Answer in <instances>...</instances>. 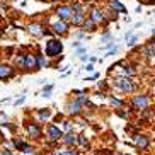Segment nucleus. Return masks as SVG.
Segmentation results:
<instances>
[{
	"instance_id": "c9c22d12",
	"label": "nucleus",
	"mask_w": 155,
	"mask_h": 155,
	"mask_svg": "<svg viewBox=\"0 0 155 155\" xmlns=\"http://www.w3.org/2000/svg\"><path fill=\"white\" fill-rule=\"evenodd\" d=\"M99 89H106V84L104 82H99Z\"/></svg>"
},
{
	"instance_id": "cd10ccee",
	"label": "nucleus",
	"mask_w": 155,
	"mask_h": 155,
	"mask_svg": "<svg viewBox=\"0 0 155 155\" xmlns=\"http://www.w3.org/2000/svg\"><path fill=\"white\" fill-rule=\"evenodd\" d=\"M82 94H84V92H82ZM82 94H80V96H78V102H80V104H89V97H87V96H82Z\"/></svg>"
},
{
	"instance_id": "b1692460",
	"label": "nucleus",
	"mask_w": 155,
	"mask_h": 155,
	"mask_svg": "<svg viewBox=\"0 0 155 155\" xmlns=\"http://www.w3.org/2000/svg\"><path fill=\"white\" fill-rule=\"evenodd\" d=\"M153 55H155V48L152 45H148L145 48V56H153Z\"/></svg>"
},
{
	"instance_id": "2f4dec72",
	"label": "nucleus",
	"mask_w": 155,
	"mask_h": 155,
	"mask_svg": "<svg viewBox=\"0 0 155 155\" xmlns=\"http://www.w3.org/2000/svg\"><path fill=\"white\" fill-rule=\"evenodd\" d=\"M0 155H12V152H10V150H7V148H4V150L0 152Z\"/></svg>"
},
{
	"instance_id": "9b49d317",
	"label": "nucleus",
	"mask_w": 155,
	"mask_h": 155,
	"mask_svg": "<svg viewBox=\"0 0 155 155\" xmlns=\"http://www.w3.org/2000/svg\"><path fill=\"white\" fill-rule=\"evenodd\" d=\"M29 32H31L32 36H38V38L46 36V29L43 28L41 24H31L29 26Z\"/></svg>"
},
{
	"instance_id": "a211bd4d",
	"label": "nucleus",
	"mask_w": 155,
	"mask_h": 155,
	"mask_svg": "<svg viewBox=\"0 0 155 155\" xmlns=\"http://www.w3.org/2000/svg\"><path fill=\"white\" fill-rule=\"evenodd\" d=\"M63 143L67 147H73L75 143H77V137H75L73 133H68V135H65L63 137Z\"/></svg>"
},
{
	"instance_id": "39448f33",
	"label": "nucleus",
	"mask_w": 155,
	"mask_h": 155,
	"mask_svg": "<svg viewBox=\"0 0 155 155\" xmlns=\"http://www.w3.org/2000/svg\"><path fill=\"white\" fill-rule=\"evenodd\" d=\"M148 102H150V99H148V96H135L131 101V107L137 111H143L148 107Z\"/></svg>"
},
{
	"instance_id": "f257e3e1",
	"label": "nucleus",
	"mask_w": 155,
	"mask_h": 155,
	"mask_svg": "<svg viewBox=\"0 0 155 155\" xmlns=\"http://www.w3.org/2000/svg\"><path fill=\"white\" fill-rule=\"evenodd\" d=\"M46 56H50V58H56V56H61V51H63V45L60 39H50V41H46Z\"/></svg>"
},
{
	"instance_id": "f704fd0d",
	"label": "nucleus",
	"mask_w": 155,
	"mask_h": 155,
	"mask_svg": "<svg viewBox=\"0 0 155 155\" xmlns=\"http://www.w3.org/2000/svg\"><path fill=\"white\" fill-rule=\"evenodd\" d=\"M72 128V123L70 121H65V130H70Z\"/></svg>"
},
{
	"instance_id": "dca6fc26",
	"label": "nucleus",
	"mask_w": 155,
	"mask_h": 155,
	"mask_svg": "<svg viewBox=\"0 0 155 155\" xmlns=\"http://www.w3.org/2000/svg\"><path fill=\"white\" fill-rule=\"evenodd\" d=\"M82 28H84V31H85V32H87V31L92 32V31H96V29H97V24L94 22L91 17H89V19H85V22L82 24Z\"/></svg>"
},
{
	"instance_id": "9d476101",
	"label": "nucleus",
	"mask_w": 155,
	"mask_h": 155,
	"mask_svg": "<svg viewBox=\"0 0 155 155\" xmlns=\"http://www.w3.org/2000/svg\"><path fill=\"white\" fill-rule=\"evenodd\" d=\"M48 137H50V140H60V138L63 137V133H61V130H60L58 126L50 124V126H48Z\"/></svg>"
},
{
	"instance_id": "4468645a",
	"label": "nucleus",
	"mask_w": 155,
	"mask_h": 155,
	"mask_svg": "<svg viewBox=\"0 0 155 155\" xmlns=\"http://www.w3.org/2000/svg\"><path fill=\"white\" fill-rule=\"evenodd\" d=\"M68 113L73 114V116H78V114L82 113V104L78 102V101H73L68 104Z\"/></svg>"
},
{
	"instance_id": "20e7f679",
	"label": "nucleus",
	"mask_w": 155,
	"mask_h": 155,
	"mask_svg": "<svg viewBox=\"0 0 155 155\" xmlns=\"http://www.w3.org/2000/svg\"><path fill=\"white\" fill-rule=\"evenodd\" d=\"M56 15H58L60 21H65V22H72L73 19V9L70 5H60L58 9H56Z\"/></svg>"
},
{
	"instance_id": "6e6552de",
	"label": "nucleus",
	"mask_w": 155,
	"mask_h": 155,
	"mask_svg": "<svg viewBox=\"0 0 155 155\" xmlns=\"http://www.w3.org/2000/svg\"><path fill=\"white\" fill-rule=\"evenodd\" d=\"M51 31L55 32V34H60V36H65L67 32H68V22H65V21H58L51 26Z\"/></svg>"
},
{
	"instance_id": "423d86ee",
	"label": "nucleus",
	"mask_w": 155,
	"mask_h": 155,
	"mask_svg": "<svg viewBox=\"0 0 155 155\" xmlns=\"http://www.w3.org/2000/svg\"><path fill=\"white\" fill-rule=\"evenodd\" d=\"M24 68L31 72V70H39L38 67V55H32V53H26V61H24Z\"/></svg>"
},
{
	"instance_id": "c85d7f7f",
	"label": "nucleus",
	"mask_w": 155,
	"mask_h": 155,
	"mask_svg": "<svg viewBox=\"0 0 155 155\" xmlns=\"http://www.w3.org/2000/svg\"><path fill=\"white\" fill-rule=\"evenodd\" d=\"M56 155H78L77 150H65V152H58Z\"/></svg>"
},
{
	"instance_id": "7ed1b4c3",
	"label": "nucleus",
	"mask_w": 155,
	"mask_h": 155,
	"mask_svg": "<svg viewBox=\"0 0 155 155\" xmlns=\"http://www.w3.org/2000/svg\"><path fill=\"white\" fill-rule=\"evenodd\" d=\"M114 85L118 87L119 91L123 92H133L135 91V84H133V80L130 77H119L114 80Z\"/></svg>"
},
{
	"instance_id": "72a5a7b5",
	"label": "nucleus",
	"mask_w": 155,
	"mask_h": 155,
	"mask_svg": "<svg viewBox=\"0 0 155 155\" xmlns=\"http://www.w3.org/2000/svg\"><path fill=\"white\" fill-rule=\"evenodd\" d=\"M141 4H155V0H138Z\"/></svg>"
},
{
	"instance_id": "a878e982",
	"label": "nucleus",
	"mask_w": 155,
	"mask_h": 155,
	"mask_svg": "<svg viewBox=\"0 0 155 155\" xmlns=\"http://www.w3.org/2000/svg\"><path fill=\"white\" fill-rule=\"evenodd\" d=\"M51 91H53V85H51V84H50V85H46L45 91H43V97H50L51 96Z\"/></svg>"
},
{
	"instance_id": "412c9836",
	"label": "nucleus",
	"mask_w": 155,
	"mask_h": 155,
	"mask_svg": "<svg viewBox=\"0 0 155 155\" xmlns=\"http://www.w3.org/2000/svg\"><path fill=\"white\" fill-rule=\"evenodd\" d=\"M38 67H39V68H46V67H48V61L45 60L43 55H38Z\"/></svg>"
},
{
	"instance_id": "ddd939ff",
	"label": "nucleus",
	"mask_w": 155,
	"mask_h": 155,
	"mask_svg": "<svg viewBox=\"0 0 155 155\" xmlns=\"http://www.w3.org/2000/svg\"><path fill=\"white\" fill-rule=\"evenodd\" d=\"M12 143H14V147L17 148V150H22V152H26V153H31V152H32V147L28 145V143H24V141L19 140V138H15Z\"/></svg>"
},
{
	"instance_id": "5701e85b",
	"label": "nucleus",
	"mask_w": 155,
	"mask_h": 155,
	"mask_svg": "<svg viewBox=\"0 0 155 155\" xmlns=\"http://www.w3.org/2000/svg\"><path fill=\"white\" fill-rule=\"evenodd\" d=\"M77 141H78L82 147H89V140H87L84 135H78V137H77Z\"/></svg>"
},
{
	"instance_id": "e433bc0d",
	"label": "nucleus",
	"mask_w": 155,
	"mask_h": 155,
	"mask_svg": "<svg viewBox=\"0 0 155 155\" xmlns=\"http://www.w3.org/2000/svg\"><path fill=\"white\" fill-rule=\"evenodd\" d=\"M80 60H82V61H87V55H80Z\"/></svg>"
},
{
	"instance_id": "0eeeda50",
	"label": "nucleus",
	"mask_w": 155,
	"mask_h": 155,
	"mask_svg": "<svg viewBox=\"0 0 155 155\" xmlns=\"http://www.w3.org/2000/svg\"><path fill=\"white\" fill-rule=\"evenodd\" d=\"M91 19L97 24V26H99V24H102V26H107V19H106L104 12H102V10H99V9H92Z\"/></svg>"
},
{
	"instance_id": "4be33fe9",
	"label": "nucleus",
	"mask_w": 155,
	"mask_h": 155,
	"mask_svg": "<svg viewBox=\"0 0 155 155\" xmlns=\"http://www.w3.org/2000/svg\"><path fill=\"white\" fill-rule=\"evenodd\" d=\"M137 41H138V36H130V38H126V45H128V48L135 46V45H137Z\"/></svg>"
},
{
	"instance_id": "aec40b11",
	"label": "nucleus",
	"mask_w": 155,
	"mask_h": 155,
	"mask_svg": "<svg viewBox=\"0 0 155 155\" xmlns=\"http://www.w3.org/2000/svg\"><path fill=\"white\" fill-rule=\"evenodd\" d=\"M24 61H26V53H21V55L17 56V60H15V65L21 67V68H24Z\"/></svg>"
},
{
	"instance_id": "6ab92c4d",
	"label": "nucleus",
	"mask_w": 155,
	"mask_h": 155,
	"mask_svg": "<svg viewBox=\"0 0 155 155\" xmlns=\"http://www.w3.org/2000/svg\"><path fill=\"white\" fill-rule=\"evenodd\" d=\"M50 116H51L50 109H41V111H39V119H41V121H48Z\"/></svg>"
},
{
	"instance_id": "f03ea898",
	"label": "nucleus",
	"mask_w": 155,
	"mask_h": 155,
	"mask_svg": "<svg viewBox=\"0 0 155 155\" xmlns=\"http://www.w3.org/2000/svg\"><path fill=\"white\" fill-rule=\"evenodd\" d=\"M73 19H72V24L73 26H82L85 22V10H84V5L82 4H73Z\"/></svg>"
},
{
	"instance_id": "4c0bfd02",
	"label": "nucleus",
	"mask_w": 155,
	"mask_h": 155,
	"mask_svg": "<svg viewBox=\"0 0 155 155\" xmlns=\"http://www.w3.org/2000/svg\"><path fill=\"white\" fill-rule=\"evenodd\" d=\"M118 155H124V153H118Z\"/></svg>"
},
{
	"instance_id": "c756f323",
	"label": "nucleus",
	"mask_w": 155,
	"mask_h": 155,
	"mask_svg": "<svg viewBox=\"0 0 155 155\" xmlns=\"http://www.w3.org/2000/svg\"><path fill=\"white\" fill-rule=\"evenodd\" d=\"M118 50H119L118 46H114V50H109V51H107V55H106V56H114V53H118Z\"/></svg>"
},
{
	"instance_id": "393cba45",
	"label": "nucleus",
	"mask_w": 155,
	"mask_h": 155,
	"mask_svg": "<svg viewBox=\"0 0 155 155\" xmlns=\"http://www.w3.org/2000/svg\"><path fill=\"white\" fill-rule=\"evenodd\" d=\"M123 75H124V77H131V75H135V70H133L131 67H124Z\"/></svg>"
},
{
	"instance_id": "bb28decb",
	"label": "nucleus",
	"mask_w": 155,
	"mask_h": 155,
	"mask_svg": "<svg viewBox=\"0 0 155 155\" xmlns=\"http://www.w3.org/2000/svg\"><path fill=\"white\" fill-rule=\"evenodd\" d=\"M111 104H113L114 107H123V101L116 99V97H111Z\"/></svg>"
},
{
	"instance_id": "473e14b6",
	"label": "nucleus",
	"mask_w": 155,
	"mask_h": 155,
	"mask_svg": "<svg viewBox=\"0 0 155 155\" xmlns=\"http://www.w3.org/2000/svg\"><path fill=\"white\" fill-rule=\"evenodd\" d=\"M24 99H26V97H24V96H22V97H19V99L15 101V106H19V104H22V102H24Z\"/></svg>"
},
{
	"instance_id": "1a4fd4ad",
	"label": "nucleus",
	"mask_w": 155,
	"mask_h": 155,
	"mask_svg": "<svg viewBox=\"0 0 155 155\" xmlns=\"http://www.w3.org/2000/svg\"><path fill=\"white\" fill-rule=\"evenodd\" d=\"M148 143H150L148 137H145V135H135V147H137L138 150H145L147 147H148Z\"/></svg>"
},
{
	"instance_id": "2eb2a0df",
	"label": "nucleus",
	"mask_w": 155,
	"mask_h": 155,
	"mask_svg": "<svg viewBox=\"0 0 155 155\" xmlns=\"http://www.w3.org/2000/svg\"><path fill=\"white\" fill-rule=\"evenodd\" d=\"M109 5H111V9H113L114 12H119V14H126V7H124V5L119 2V0H111Z\"/></svg>"
},
{
	"instance_id": "f3484780",
	"label": "nucleus",
	"mask_w": 155,
	"mask_h": 155,
	"mask_svg": "<svg viewBox=\"0 0 155 155\" xmlns=\"http://www.w3.org/2000/svg\"><path fill=\"white\" fill-rule=\"evenodd\" d=\"M28 133L31 135V137H34V138L41 137V130H39L38 124H28Z\"/></svg>"
},
{
	"instance_id": "7c9ffc66",
	"label": "nucleus",
	"mask_w": 155,
	"mask_h": 155,
	"mask_svg": "<svg viewBox=\"0 0 155 155\" xmlns=\"http://www.w3.org/2000/svg\"><path fill=\"white\" fill-rule=\"evenodd\" d=\"M75 36H77L78 39H82V38H85V36H87V32H85V31H78L77 34H75Z\"/></svg>"
},
{
	"instance_id": "f8f14e48",
	"label": "nucleus",
	"mask_w": 155,
	"mask_h": 155,
	"mask_svg": "<svg viewBox=\"0 0 155 155\" xmlns=\"http://www.w3.org/2000/svg\"><path fill=\"white\" fill-rule=\"evenodd\" d=\"M14 75V68L10 67V65H0V80H4V78H9Z\"/></svg>"
},
{
	"instance_id": "58836bf2",
	"label": "nucleus",
	"mask_w": 155,
	"mask_h": 155,
	"mask_svg": "<svg viewBox=\"0 0 155 155\" xmlns=\"http://www.w3.org/2000/svg\"><path fill=\"white\" fill-rule=\"evenodd\" d=\"M2 2H4V0H0V4H2Z\"/></svg>"
}]
</instances>
